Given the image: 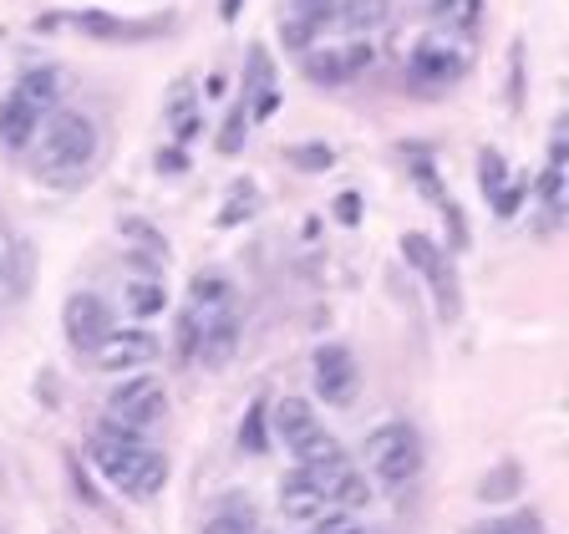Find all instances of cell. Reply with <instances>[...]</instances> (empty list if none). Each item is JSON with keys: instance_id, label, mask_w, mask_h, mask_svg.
<instances>
[{"instance_id": "obj_28", "label": "cell", "mask_w": 569, "mask_h": 534, "mask_svg": "<svg viewBox=\"0 0 569 534\" xmlns=\"http://www.w3.org/2000/svg\"><path fill=\"white\" fill-rule=\"evenodd\" d=\"M366 499H371V483H366V479H361L357 468H351V473H346V479H341V483H336V494H331V504H341V509H346V514H351V509H361V504H366Z\"/></svg>"}, {"instance_id": "obj_40", "label": "cell", "mask_w": 569, "mask_h": 534, "mask_svg": "<svg viewBox=\"0 0 569 534\" xmlns=\"http://www.w3.org/2000/svg\"><path fill=\"white\" fill-rule=\"evenodd\" d=\"M234 11H239V0H225V21H234Z\"/></svg>"}, {"instance_id": "obj_9", "label": "cell", "mask_w": 569, "mask_h": 534, "mask_svg": "<svg viewBox=\"0 0 569 534\" xmlns=\"http://www.w3.org/2000/svg\"><path fill=\"white\" fill-rule=\"evenodd\" d=\"M270 423H275V433H280V443L291 448V458H300L310 443L326 433V427L316 423V413H310V402L305 397H280V402H270Z\"/></svg>"}, {"instance_id": "obj_13", "label": "cell", "mask_w": 569, "mask_h": 534, "mask_svg": "<svg viewBox=\"0 0 569 534\" xmlns=\"http://www.w3.org/2000/svg\"><path fill=\"white\" fill-rule=\"evenodd\" d=\"M371 62V46H346V52H310L305 56V72L320 87H341L351 72H361Z\"/></svg>"}, {"instance_id": "obj_18", "label": "cell", "mask_w": 569, "mask_h": 534, "mask_svg": "<svg viewBox=\"0 0 569 534\" xmlns=\"http://www.w3.org/2000/svg\"><path fill=\"white\" fill-rule=\"evenodd\" d=\"M122 301H128V310H133L138 320H147L168 306V291H163V281H153V275H138V281L122 285Z\"/></svg>"}, {"instance_id": "obj_32", "label": "cell", "mask_w": 569, "mask_h": 534, "mask_svg": "<svg viewBox=\"0 0 569 534\" xmlns=\"http://www.w3.org/2000/svg\"><path fill=\"white\" fill-rule=\"evenodd\" d=\"M178 357L199 361V320H194V310H184V316H178Z\"/></svg>"}, {"instance_id": "obj_24", "label": "cell", "mask_w": 569, "mask_h": 534, "mask_svg": "<svg viewBox=\"0 0 569 534\" xmlns=\"http://www.w3.org/2000/svg\"><path fill=\"white\" fill-rule=\"evenodd\" d=\"M285 163H295L300 174H326L336 163V153L326 143H295V148H285Z\"/></svg>"}, {"instance_id": "obj_8", "label": "cell", "mask_w": 569, "mask_h": 534, "mask_svg": "<svg viewBox=\"0 0 569 534\" xmlns=\"http://www.w3.org/2000/svg\"><path fill=\"white\" fill-rule=\"evenodd\" d=\"M194 310V306H188ZM194 320H199V361L204 367H225L229 357H234L239 347V310L234 301L229 306H214V310H194Z\"/></svg>"}, {"instance_id": "obj_20", "label": "cell", "mask_w": 569, "mask_h": 534, "mask_svg": "<svg viewBox=\"0 0 569 534\" xmlns=\"http://www.w3.org/2000/svg\"><path fill=\"white\" fill-rule=\"evenodd\" d=\"M569 163V112L555 122V138H549V174H544V199L555 204L559 199V174Z\"/></svg>"}, {"instance_id": "obj_5", "label": "cell", "mask_w": 569, "mask_h": 534, "mask_svg": "<svg viewBox=\"0 0 569 534\" xmlns=\"http://www.w3.org/2000/svg\"><path fill=\"white\" fill-rule=\"evenodd\" d=\"M62 331H67L72 351H87V357H92L107 341V331H112V310H107L102 295L77 291V295H67V306H62Z\"/></svg>"}, {"instance_id": "obj_35", "label": "cell", "mask_w": 569, "mask_h": 534, "mask_svg": "<svg viewBox=\"0 0 569 534\" xmlns=\"http://www.w3.org/2000/svg\"><path fill=\"white\" fill-rule=\"evenodd\" d=\"M122 235H138V240H143L153 254H168V240H163L158 229H147L143 219H122Z\"/></svg>"}, {"instance_id": "obj_30", "label": "cell", "mask_w": 569, "mask_h": 534, "mask_svg": "<svg viewBox=\"0 0 569 534\" xmlns=\"http://www.w3.org/2000/svg\"><path fill=\"white\" fill-rule=\"evenodd\" d=\"M412 178H417V188H423L427 199L437 204V209H442V204H448V194H442V184H437V174H433V163L423 159V153H417V159H412Z\"/></svg>"}, {"instance_id": "obj_39", "label": "cell", "mask_w": 569, "mask_h": 534, "mask_svg": "<svg viewBox=\"0 0 569 534\" xmlns=\"http://www.w3.org/2000/svg\"><path fill=\"white\" fill-rule=\"evenodd\" d=\"M514 209H518V188H503V194H499V214L508 219Z\"/></svg>"}, {"instance_id": "obj_33", "label": "cell", "mask_w": 569, "mask_h": 534, "mask_svg": "<svg viewBox=\"0 0 569 534\" xmlns=\"http://www.w3.org/2000/svg\"><path fill=\"white\" fill-rule=\"evenodd\" d=\"M280 36H285V46H295V52H305V46H310V36H316V26H310V21H300V15H285V21H280Z\"/></svg>"}, {"instance_id": "obj_27", "label": "cell", "mask_w": 569, "mask_h": 534, "mask_svg": "<svg viewBox=\"0 0 569 534\" xmlns=\"http://www.w3.org/2000/svg\"><path fill=\"white\" fill-rule=\"evenodd\" d=\"M427 11L448 26H473L478 21V0H427Z\"/></svg>"}, {"instance_id": "obj_2", "label": "cell", "mask_w": 569, "mask_h": 534, "mask_svg": "<svg viewBox=\"0 0 569 534\" xmlns=\"http://www.w3.org/2000/svg\"><path fill=\"white\" fill-rule=\"evenodd\" d=\"M92 464L102 468V479L112 483V489H122L128 499H153L163 483H168V458H163L158 448H147L143 433L112 423V417H102V427H97Z\"/></svg>"}, {"instance_id": "obj_34", "label": "cell", "mask_w": 569, "mask_h": 534, "mask_svg": "<svg viewBox=\"0 0 569 534\" xmlns=\"http://www.w3.org/2000/svg\"><path fill=\"white\" fill-rule=\"evenodd\" d=\"M310 534H366V530H361V524L351 520L346 509H341V514H331V509H326V514L316 520V530H310Z\"/></svg>"}, {"instance_id": "obj_1", "label": "cell", "mask_w": 569, "mask_h": 534, "mask_svg": "<svg viewBox=\"0 0 569 534\" xmlns=\"http://www.w3.org/2000/svg\"><path fill=\"white\" fill-rule=\"evenodd\" d=\"M97 148H102V133L92 112H77V107L46 112L36 133V178H46L52 188H81L92 178Z\"/></svg>"}, {"instance_id": "obj_23", "label": "cell", "mask_w": 569, "mask_h": 534, "mask_svg": "<svg viewBox=\"0 0 569 534\" xmlns=\"http://www.w3.org/2000/svg\"><path fill=\"white\" fill-rule=\"evenodd\" d=\"M386 11H392V0H346V6H341V15H346V26H351V31L382 26Z\"/></svg>"}, {"instance_id": "obj_4", "label": "cell", "mask_w": 569, "mask_h": 534, "mask_svg": "<svg viewBox=\"0 0 569 534\" xmlns=\"http://www.w3.org/2000/svg\"><path fill=\"white\" fill-rule=\"evenodd\" d=\"M163 413H168V388H163L153 372L122 377L118 388L107 392V417L122 427H133V433H147Z\"/></svg>"}, {"instance_id": "obj_14", "label": "cell", "mask_w": 569, "mask_h": 534, "mask_svg": "<svg viewBox=\"0 0 569 534\" xmlns=\"http://www.w3.org/2000/svg\"><path fill=\"white\" fill-rule=\"evenodd\" d=\"M280 509H285V520H300V524H316L326 509H331V499L320 494L316 483L305 479L300 468H295L291 479L280 483Z\"/></svg>"}, {"instance_id": "obj_22", "label": "cell", "mask_w": 569, "mask_h": 534, "mask_svg": "<svg viewBox=\"0 0 569 534\" xmlns=\"http://www.w3.org/2000/svg\"><path fill=\"white\" fill-rule=\"evenodd\" d=\"M518 483H524L518 464H499L493 473H483V479H478V499H489V504H503V499H514V494H518Z\"/></svg>"}, {"instance_id": "obj_7", "label": "cell", "mask_w": 569, "mask_h": 534, "mask_svg": "<svg viewBox=\"0 0 569 534\" xmlns=\"http://www.w3.org/2000/svg\"><path fill=\"white\" fill-rule=\"evenodd\" d=\"M310 377H316V397L326 407H346L357 397V357L346 347H320L310 357Z\"/></svg>"}, {"instance_id": "obj_6", "label": "cell", "mask_w": 569, "mask_h": 534, "mask_svg": "<svg viewBox=\"0 0 569 534\" xmlns=\"http://www.w3.org/2000/svg\"><path fill=\"white\" fill-rule=\"evenodd\" d=\"M153 357H158V336L138 331V326H112L107 341L92 351L97 372H138V367H147Z\"/></svg>"}, {"instance_id": "obj_29", "label": "cell", "mask_w": 569, "mask_h": 534, "mask_svg": "<svg viewBox=\"0 0 569 534\" xmlns=\"http://www.w3.org/2000/svg\"><path fill=\"white\" fill-rule=\"evenodd\" d=\"M478 184H483V194H493V199L503 194V159L493 153V148L478 153Z\"/></svg>"}, {"instance_id": "obj_3", "label": "cell", "mask_w": 569, "mask_h": 534, "mask_svg": "<svg viewBox=\"0 0 569 534\" xmlns=\"http://www.w3.org/2000/svg\"><path fill=\"white\" fill-rule=\"evenodd\" d=\"M366 464L371 479L382 489H407L417 473H423V438L412 423H386L366 438Z\"/></svg>"}, {"instance_id": "obj_25", "label": "cell", "mask_w": 569, "mask_h": 534, "mask_svg": "<svg viewBox=\"0 0 569 534\" xmlns=\"http://www.w3.org/2000/svg\"><path fill=\"white\" fill-rule=\"evenodd\" d=\"M244 133H250V97H239V102L229 107V122H225V133H219V153H239Z\"/></svg>"}, {"instance_id": "obj_26", "label": "cell", "mask_w": 569, "mask_h": 534, "mask_svg": "<svg viewBox=\"0 0 569 534\" xmlns=\"http://www.w3.org/2000/svg\"><path fill=\"white\" fill-rule=\"evenodd\" d=\"M204 534H265V530H260V520H254L250 509H225V514H214L204 524Z\"/></svg>"}, {"instance_id": "obj_12", "label": "cell", "mask_w": 569, "mask_h": 534, "mask_svg": "<svg viewBox=\"0 0 569 534\" xmlns=\"http://www.w3.org/2000/svg\"><path fill=\"white\" fill-rule=\"evenodd\" d=\"M163 122H168V133L178 148H188L199 138L204 128V112H199V97H194V81H178L168 92V107H163Z\"/></svg>"}, {"instance_id": "obj_10", "label": "cell", "mask_w": 569, "mask_h": 534, "mask_svg": "<svg viewBox=\"0 0 569 534\" xmlns=\"http://www.w3.org/2000/svg\"><path fill=\"white\" fill-rule=\"evenodd\" d=\"M72 26H77L81 36L107 41V46H133V41L168 31V21H118V15H107V11H81V15H72Z\"/></svg>"}, {"instance_id": "obj_15", "label": "cell", "mask_w": 569, "mask_h": 534, "mask_svg": "<svg viewBox=\"0 0 569 534\" xmlns=\"http://www.w3.org/2000/svg\"><path fill=\"white\" fill-rule=\"evenodd\" d=\"M412 72H417V81H458L468 72V56L448 52V46H423L412 56Z\"/></svg>"}, {"instance_id": "obj_16", "label": "cell", "mask_w": 569, "mask_h": 534, "mask_svg": "<svg viewBox=\"0 0 569 534\" xmlns=\"http://www.w3.org/2000/svg\"><path fill=\"white\" fill-rule=\"evenodd\" d=\"M15 92L26 97L31 107H41V112H56V97H62V67H31V72H21Z\"/></svg>"}, {"instance_id": "obj_19", "label": "cell", "mask_w": 569, "mask_h": 534, "mask_svg": "<svg viewBox=\"0 0 569 534\" xmlns=\"http://www.w3.org/2000/svg\"><path fill=\"white\" fill-rule=\"evenodd\" d=\"M239 448L244 454H265L270 448V402H250L244 407V423H239Z\"/></svg>"}, {"instance_id": "obj_37", "label": "cell", "mask_w": 569, "mask_h": 534, "mask_svg": "<svg viewBox=\"0 0 569 534\" xmlns=\"http://www.w3.org/2000/svg\"><path fill=\"white\" fill-rule=\"evenodd\" d=\"M184 168H188V153H184V148H178V143H173V148H158V174H184Z\"/></svg>"}, {"instance_id": "obj_31", "label": "cell", "mask_w": 569, "mask_h": 534, "mask_svg": "<svg viewBox=\"0 0 569 534\" xmlns=\"http://www.w3.org/2000/svg\"><path fill=\"white\" fill-rule=\"evenodd\" d=\"M468 534H544L534 514H518V520H499V524H473Z\"/></svg>"}, {"instance_id": "obj_11", "label": "cell", "mask_w": 569, "mask_h": 534, "mask_svg": "<svg viewBox=\"0 0 569 534\" xmlns=\"http://www.w3.org/2000/svg\"><path fill=\"white\" fill-rule=\"evenodd\" d=\"M41 122H46V112L41 107H31L26 97L11 87V97L0 102V148H11V153H21V148L36 143Z\"/></svg>"}, {"instance_id": "obj_21", "label": "cell", "mask_w": 569, "mask_h": 534, "mask_svg": "<svg viewBox=\"0 0 569 534\" xmlns=\"http://www.w3.org/2000/svg\"><path fill=\"white\" fill-rule=\"evenodd\" d=\"M234 301V285L225 281V275H194V285H188V306L194 310H214V306H229Z\"/></svg>"}, {"instance_id": "obj_17", "label": "cell", "mask_w": 569, "mask_h": 534, "mask_svg": "<svg viewBox=\"0 0 569 534\" xmlns=\"http://www.w3.org/2000/svg\"><path fill=\"white\" fill-rule=\"evenodd\" d=\"M427 281H433V301H437V316L442 320H458V310H463V301H458V281H452L448 260H442V250L433 254V265L423 270Z\"/></svg>"}, {"instance_id": "obj_36", "label": "cell", "mask_w": 569, "mask_h": 534, "mask_svg": "<svg viewBox=\"0 0 569 534\" xmlns=\"http://www.w3.org/2000/svg\"><path fill=\"white\" fill-rule=\"evenodd\" d=\"M250 77L254 81H244V92H270V56L260 46L250 52Z\"/></svg>"}, {"instance_id": "obj_38", "label": "cell", "mask_w": 569, "mask_h": 534, "mask_svg": "<svg viewBox=\"0 0 569 534\" xmlns=\"http://www.w3.org/2000/svg\"><path fill=\"white\" fill-rule=\"evenodd\" d=\"M336 219H341V225H357V219H361V199H357V194H341V199H336Z\"/></svg>"}]
</instances>
